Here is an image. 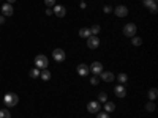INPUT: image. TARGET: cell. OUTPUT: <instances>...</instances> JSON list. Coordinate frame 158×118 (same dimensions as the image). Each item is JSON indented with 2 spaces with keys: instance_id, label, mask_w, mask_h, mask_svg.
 <instances>
[{
  "instance_id": "obj_1",
  "label": "cell",
  "mask_w": 158,
  "mask_h": 118,
  "mask_svg": "<svg viewBox=\"0 0 158 118\" xmlns=\"http://www.w3.org/2000/svg\"><path fill=\"white\" fill-rule=\"evenodd\" d=\"M3 102H5L6 107H15L16 104L19 102V98H18V95H15V93H6L5 98H3Z\"/></svg>"
},
{
  "instance_id": "obj_2",
  "label": "cell",
  "mask_w": 158,
  "mask_h": 118,
  "mask_svg": "<svg viewBox=\"0 0 158 118\" xmlns=\"http://www.w3.org/2000/svg\"><path fill=\"white\" fill-rule=\"evenodd\" d=\"M48 57L46 55H36L35 57V66L40 69H46L48 68Z\"/></svg>"
},
{
  "instance_id": "obj_3",
  "label": "cell",
  "mask_w": 158,
  "mask_h": 118,
  "mask_svg": "<svg viewBox=\"0 0 158 118\" xmlns=\"http://www.w3.org/2000/svg\"><path fill=\"white\" fill-rule=\"evenodd\" d=\"M123 35H127V36H130V38L136 36V24H133V22L127 24L125 27H123Z\"/></svg>"
},
{
  "instance_id": "obj_4",
  "label": "cell",
  "mask_w": 158,
  "mask_h": 118,
  "mask_svg": "<svg viewBox=\"0 0 158 118\" xmlns=\"http://www.w3.org/2000/svg\"><path fill=\"white\" fill-rule=\"evenodd\" d=\"M52 57H54V60H57V61H63L65 60V57H67V54H65V50L63 49H54L52 50Z\"/></svg>"
},
{
  "instance_id": "obj_5",
  "label": "cell",
  "mask_w": 158,
  "mask_h": 118,
  "mask_svg": "<svg viewBox=\"0 0 158 118\" xmlns=\"http://www.w3.org/2000/svg\"><path fill=\"white\" fill-rule=\"evenodd\" d=\"M87 46H89L90 49H97V47L100 46V39H98V36L90 35V36L87 38Z\"/></svg>"
},
{
  "instance_id": "obj_6",
  "label": "cell",
  "mask_w": 158,
  "mask_h": 118,
  "mask_svg": "<svg viewBox=\"0 0 158 118\" xmlns=\"http://www.w3.org/2000/svg\"><path fill=\"white\" fill-rule=\"evenodd\" d=\"M87 110L90 113H98V110H101V106H100V102L98 101H90L87 104Z\"/></svg>"
},
{
  "instance_id": "obj_7",
  "label": "cell",
  "mask_w": 158,
  "mask_h": 118,
  "mask_svg": "<svg viewBox=\"0 0 158 118\" xmlns=\"http://www.w3.org/2000/svg\"><path fill=\"white\" fill-rule=\"evenodd\" d=\"M92 73H94L95 76H98V74H101L103 73V65L100 63V61H94V63H92L90 65V68H89Z\"/></svg>"
},
{
  "instance_id": "obj_8",
  "label": "cell",
  "mask_w": 158,
  "mask_h": 118,
  "mask_svg": "<svg viewBox=\"0 0 158 118\" xmlns=\"http://www.w3.org/2000/svg\"><path fill=\"white\" fill-rule=\"evenodd\" d=\"M144 6H147L149 10H150V13H153V14H155V13L158 11V6H156V0H144Z\"/></svg>"
},
{
  "instance_id": "obj_9",
  "label": "cell",
  "mask_w": 158,
  "mask_h": 118,
  "mask_svg": "<svg viewBox=\"0 0 158 118\" xmlns=\"http://www.w3.org/2000/svg\"><path fill=\"white\" fill-rule=\"evenodd\" d=\"M114 93H115L117 98H125V96H127V90H125V87L120 84V85H117V87L114 88Z\"/></svg>"
},
{
  "instance_id": "obj_10",
  "label": "cell",
  "mask_w": 158,
  "mask_h": 118,
  "mask_svg": "<svg viewBox=\"0 0 158 118\" xmlns=\"http://www.w3.org/2000/svg\"><path fill=\"white\" fill-rule=\"evenodd\" d=\"M114 13H115L118 18H125V16L128 14V8L123 6V5H120V6H117V8L114 10Z\"/></svg>"
},
{
  "instance_id": "obj_11",
  "label": "cell",
  "mask_w": 158,
  "mask_h": 118,
  "mask_svg": "<svg viewBox=\"0 0 158 118\" xmlns=\"http://www.w3.org/2000/svg\"><path fill=\"white\" fill-rule=\"evenodd\" d=\"M100 76H101V79H103L104 82H112L114 79H115L114 73H111V71H103V73H101Z\"/></svg>"
},
{
  "instance_id": "obj_12",
  "label": "cell",
  "mask_w": 158,
  "mask_h": 118,
  "mask_svg": "<svg viewBox=\"0 0 158 118\" xmlns=\"http://www.w3.org/2000/svg\"><path fill=\"white\" fill-rule=\"evenodd\" d=\"M76 71H77V74H79V76H87L90 69H89V66H87L85 63H81V65H77Z\"/></svg>"
},
{
  "instance_id": "obj_13",
  "label": "cell",
  "mask_w": 158,
  "mask_h": 118,
  "mask_svg": "<svg viewBox=\"0 0 158 118\" xmlns=\"http://www.w3.org/2000/svg\"><path fill=\"white\" fill-rule=\"evenodd\" d=\"M54 14L56 16H59V18H63L65 16V13H67V10H65V6H62V5H54Z\"/></svg>"
},
{
  "instance_id": "obj_14",
  "label": "cell",
  "mask_w": 158,
  "mask_h": 118,
  "mask_svg": "<svg viewBox=\"0 0 158 118\" xmlns=\"http://www.w3.org/2000/svg\"><path fill=\"white\" fill-rule=\"evenodd\" d=\"M2 13H3V16H11V14H13V6H11V3H5V5L2 6Z\"/></svg>"
},
{
  "instance_id": "obj_15",
  "label": "cell",
  "mask_w": 158,
  "mask_h": 118,
  "mask_svg": "<svg viewBox=\"0 0 158 118\" xmlns=\"http://www.w3.org/2000/svg\"><path fill=\"white\" fill-rule=\"evenodd\" d=\"M40 76H41L43 81H49V79H51V73L48 71V68H46V69H43L41 73H40Z\"/></svg>"
},
{
  "instance_id": "obj_16",
  "label": "cell",
  "mask_w": 158,
  "mask_h": 118,
  "mask_svg": "<svg viewBox=\"0 0 158 118\" xmlns=\"http://www.w3.org/2000/svg\"><path fill=\"white\" fill-rule=\"evenodd\" d=\"M92 33H90V30L89 29H81V30H79V36H81V38H89Z\"/></svg>"
},
{
  "instance_id": "obj_17",
  "label": "cell",
  "mask_w": 158,
  "mask_h": 118,
  "mask_svg": "<svg viewBox=\"0 0 158 118\" xmlns=\"http://www.w3.org/2000/svg\"><path fill=\"white\" fill-rule=\"evenodd\" d=\"M117 79H118V82H120V84L123 85V84H125V82L128 81V76H127L125 73H120V74L117 76Z\"/></svg>"
},
{
  "instance_id": "obj_18",
  "label": "cell",
  "mask_w": 158,
  "mask_h": 118,
  "mask_svg": "<svg viewBox=\"0 0 158 118\" xmlns=\"http://www.w3.org/2000/svg\"><path fill=\"white\" fill-rule=\"evenodd\" d=\"M115 109V104L114 102H108L106 101V104H104V110H106V112H112Z\"/></svg>"
},
{
  "instance_id": "obj_19",
  "label": "cell",
  "mask_w": 158,
  "mask_h": 118,
  "mask_svg": "<svg viewBox=\"0 0 158 118\" xmlns=\"http://www.w3.org/2000/svg\"><path fill=\"white\" fill-rule=\"evenodd\" d=\"M158 96V90L156 88H150L149 90V99H155Z\"/></svg>"
},
{
  "instance_id": "obj_20",
  "label": "cell",
  "mask_w": 158,
  "mask_h": 118,
  "mask_svg": "<svg viewBox=\"0 0 158 118\" xmlns=\"http://www.w3.org/2000/svg\"><path fill=\"white\" fill-rule=\"evenodd\" d=\"M0 118H11V113H10V110H6V109L0 110Z\"/></svg>"
},
{
  "instance_id": "obj_21",
  "label": "cell",
  "mask_w": 158,
  "mask_h": 118,
  "mask_svg": "<svg viewBox=\"0 0 158 118\" xmlns=\"http://www.w3.org/2000/svg\"><path fill=\"white\" fill-rule=\"evenodd\" d=\"M131 43H133V46H141V44H142V39H141L139 36H133Z\"/></svg>"
},
{
  "instance_id": "obj_22",
  "label": "cell",
  "mask_w": 158,
  "mask_h": 118,
  "mask_svg": "<svg viewBox=\"0 0 158 118\" xmlns=\"http://www.w3.org/2000/svg\"><path fill=\"white\" fill-rule=\"evenodd\" d=\"M90 33L97 36V35L100 33V25H92V29H90Z\"/></svg>"
},
{
  "instance_id": "obj_23",
  "label": "cell",
  "mask_w": 158,
  "mask_h": 118,
  "mask_svg": "<svg viewBox=\"0 0 158 118\" xmlns=\"http://www.w3.org/2000/svg\"><path fill=\"white\" fill-rule=\"evenodd\" d=\"M106 101H108L106 93H100V95H98V102H106Z\"/></svg>"
},
{
  "instance_id": "obj_24",
  "label": "cell",
  "mask_w": 158,
  "mask_h": 118,
  "mask_svg": "<svg viewBox=\"0 0 158 118\" xmlns=\"http://www.w3.org/2000/svg\"><path fill=\"white\" fill-rule=\"evenodd\" d=\"M146 110L153 112V110H155V104H153V102H147V104H146Z\"/></svg>"
},
{
  "instance_id": "obj_25",
  "label": "cell",
  "mask_w": 158,
  "mask_h": 118,
  "mask_svg": "<svg viewBox=\"0 0 158 118\" xmlns=\"http://www.w3.org/2000/svg\"><path fill=\"white\" fill-rule=\"evenodd\" d=\"M38 76H40V69H38V68H33V69L30 71V77L35 79V77H38Z\"/></svg>"
},
{
  "instance_id": "obj_26",
  "label": "cell",
  "mask_w": 158,
  "mask_h": 118,
  "mask_svg": "<svg viewBox=\"0 0 158 118\" xmlns=\"http://www.w3.org/2000/svg\"><path fill=\"white\" fill-rule=\"evenodd\" d=\"M97 118H109V115H108V112H98Z\"/></svg>"
},
{
  "instance_id": "obj_27",
  "label": "cell",
  "mask_w": 158,
  "mask_h": 118,
  "mask_svg": "<svg viewBox=\"0 0 158 118\" xmlns=\"http://www.w3.org/2000/svg\"><path fill=\"white\" fill-rule=\"evenodd\" d=\"M44 3H46V6L49 8V6H54V5H56V0H44Z\"/></svg>"
},
{
  "instance_id": "obj_28",
  "label": "cell",
  "mask_w": 158,
  "mask_h": 118,
  "mask_svg": "<svg viewBox=\"0 0 158 118\" xmlns=\"http://www.w3.org/2000/svg\"><path fill=\"white\" fill-rule=\"evenodd\" d=\"M90 84H92V85H98V77H97V76H94V77L90 79Z\"/></svg>"
},
{
  "instance_id": "obj_29",
  "label": "cell",
  "mask_w": 158,
  "mask_h": 118,
  "mask_svg": "<svg viewBox=\"0 0 158 118\" xmlns=\"http://www.w3.org/2000/svg\"><path fill=\"white\" fill-rule=\"evenodd\" d=\"M103 11H104V13H106V14H109V13L112 11V8H111L109 5H106V6H104V8H103Z\"/></svg>"
},
{
  "instance_id": "obj_30",
  "label": "cell",
  "mask_w": 158,
  "mask_h": 118,
  "mask_svg": "<svg viewBox=\"0 0 158 118\" xmlns=\"http://www.w3.org/2000/svg\"><path fill=\"white\" fill-rule=\"evenodd\" d=\"M46 14H48V16H51V14H54V11H52L51 8H48V10H46Z\"/></svg>"
},
{
  "instance_id": "obj_31",
  "label": "cell",
  "mask_w": 158,
  "mask_h": 118,
  "mask_svg": "<svg viewBox=\"0 0 158 118\" xmlns=\"http://www.w3.org/2000/svg\"><path fill=\"white\" fill-rule=\"evenodd\" d=\"M5 24V16H0V25Z\"/></svg>"
},
{
  "instance_id": "obj_32",
  "label": "cell",
  "mask_w": 158,
  "mask_h": 118,
  "mask_svg": "<svg viewBox=\"0 0 158 118\" xmlns=\"http://www.w3.org/2000/svg\"><path fill=\"white\" fill-rule=\"evenodd\" d=\"M13 2H16V0H6V3H13Z\"/></svg>"
}]
</instances>
